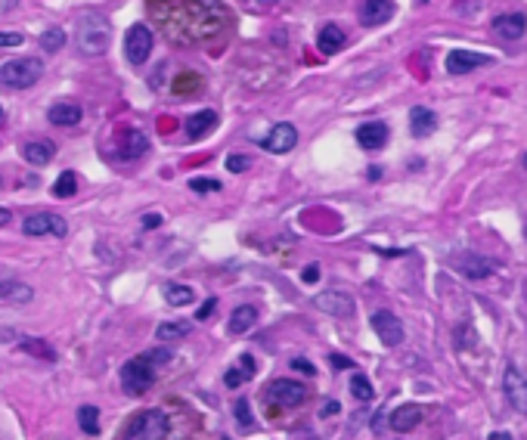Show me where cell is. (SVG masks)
Segmentation results:
<instances>
[{
    "label": "cell",
    "mask_w": 527,
    "mask_h": 440,
    "mask_svg": "<svg viewBox=\"0 0 527 440\" xmlns=\"http://www.w3.org/2000/svg\"><path fill=\"white\" fill-rule=\"evenodd\" d=\"M149 13L162 22L168 38L180 44L208 41L227 25V10L220 0H153Z\"/></svg>",
    "instance_id": "cell-1"
},
{
    "label": "cell",
    "mask_w": 527,
    "mask_h": 440,
    "mask_svg": "<svg viewBox=\"0 0 527 440\" xmlns=\"http://www.w3.org/2000/svg\"><path fill=\"white\" fill-rule=\"evenodd\" d=\"M75 41L81 47V53L87 56H103L109 50V41H112V25L103 13H84L78 19V31H75Z\"/></svg>",
    "instance_id": "cell-2"
},
{
    "label": "cell",
    "mask_w": 527,
    "mask_h": 440,
    "mask_svg": "<svg viewBox=\"0 0 527 440\" xmlns=\"http://www.w3.org/2000/svg\"><path fill=\"white\" fill-rule=\"evenodd\" d=\"M44 78V62L41 56H16V59L0 66V84L10 90H28Z\"/></svg>",
    "instance_id": "cell-3"
},
{
    "label": "cell",
    "mask_w": 527,
    "mask_h": 440,
    "mask_svg": "<svg viewBox=\"0 0 527 440\" xmlns=\"http://www.w3.org/2000/svg\"><path fill=\"white\" fill-rule=\"evenodd\" d=\"M171 431V418L162 409H140L136 416H131L121 440H164Z\"/></svg>",
    "instance_id": "cell-4"
},
{
    "label": "cell",
    "mask_w": 527,
    "mask_h": 440,
    "mask_svg": "<svg viewBox=\"0 0 527 440\" xmlns=\"http://www.w3.org/2000/svg\"><path fill=\"white\" fill-rule=\"evenodd\" d=\"M155 369H158V366L146 357V353H140V357L127 360V363L121 366V385H125V391L131 394V397L146 394L149 388L155 385Z\"/></svg>",
    "instance_id": "cell-5"
},
{
    "label": "cell",
    "mask_w": 527,
    "mask_h": 440,
    "mask_svg": "<svg viewBox=\"0 0 527 440\" xmlns=\"http://www.w3.org/2000/svg\"><path fill=\"white\" fill-rule=\"evenodd\" d=\"M22 233L25 236H56V239H66L69 236V223L66 218L53 211H38V214H28L22 220Z\"/></svg>",
    "instance_id": "cell-6"
},
{
    "label": "cell",
    "mask_w": 527,
    "mask_h": 440,
    "mask_svg": "<svg viewBox=\"0 0 527 440\" xmlns=\"http://www.w3.org/2000/svg\"><path fill=\"white\" fill-rule=\"evenodd\" d=\"M125 56L131 66H143V62L153 56V31L149 25H131L125 34Z\"/></svg>",
    "instance_id": "cell-7"
},
{
    "label": "cell",
    "mask_w": 527,
    "mask_h": 440,
    "mask_svg": "<svg viewBox=\"0 0 527 440\" xmlns=\"http://www.w3.org/2000/svg\"><path fill=\"white\" fill-rule=\"evenodd\" d=\"M370 326H372V332L379 335V341L385 344V348H400L403 326H400V320H397L391 310H375V313L370 316Z\"/></svg>",
    "instance_id": "cell-8"
},
{
    "label": "cell",
    "mask_w": 527,
    "mask_h": 440,
    "mask_svg": "<svg viewBox=\"0 0 527 440\" xmlns=\"http://www.w3.org/2000/svg\"><path fill=\"white\" fill-rule=\"evenodd\" d=\"M295 143H298V131H295V125H288V121L273 125V131L267 136H261V149H267V152H273V155L292 152Z\"/></svg>",
    "instance_id": "cell-9"
},
{
    "label": "cell",
    "mask_w": 527,
    "mask_h": 440,
    "mask_svg": "<svg viewBox=\"0 0 527 440\" xmlns=\"http://www.w3.org/2000/svg\"><path fill=\"white\" fill-rule=\"evenodd\" d=\"M267 397L276 400L279 406H301L307 400V388L298 385V381H288V378H276L267 385Z\"/></svg>",
    "instance_id": "cell-10"
},
{
    "label": "cell",
    "mask_w": 527,
    "mask_h": 440,
    "mask_svg": "<svg viewBox=\"0 0 527 440\" xmlns=\"http://www.w3.org/2000/svg\"><path fill=\"white\" fill-rule=\"evenodd\" d=\"M503 391H505V397H509L512 409H518V413L527 416V378L515 369V366H509V369H505V375H503Z\"/></svg>",
    "instance_id": "cell-11"
},
{
    "label": "cell",
    "mask_w": 527,
    "mask_h": 440,
    "mask_svg": "<svg viewBox=\"0 0 527 440\" xmlns=\"http://www.w3.org/2000/svg\"><path fill=\"white\" fill-rule=\"evenodd\" d=\"M493 56H484V53H475V50H450L447 56V71L450 75H468L478 66H490Z\"/></svg>",
    "instance_id": "cell-12"
},
{
    "label": "cell",
    "mask_w": 527,
    "mask_h": 440,
    "mask_svg": "<svg viewBox=\"0 0 527 440\" xmlns=\"http://www.w3.org/2000/svg\"><path fill=\"white\" fill-rule=\"evenodd\" d=\"M314 304H316V310H323V313H329V316H342V320L344 316H353V298L344 292H323L314 298Z\"/></svg>",
    "instance_id": "cell-13"
},
{
    "label": "cell",
    "mask_w": 527,
    "mask_h": 440,
    "mask_svg": "<svg viewBox=\"0 0 527 440\" xmlns=\"http://www.w3.org/2000/svg\"><path fill=\"white\" fill-rule=\"evenodd\" d=\"M81 118H84V109L78 103H71V99H59V103H53L47 109V121L56 127H75L81 125Z\"/></svg>",
    "instance_id": "cell-14"
},
{
    "label": "cell",
    "mask_w": 527,
    "mask_h": 440,
    "mask_svg": "<svg viewBox=\"0 0 527 440\" xmlns=\"http://www.w3.org/2000/svg\"><path fill=\"white\" fill-rule=\"evenodd\" d=\"M391 16H394L391 0H363V6H360V22L370 25V28L385 25Z\"/></svg>",
    "instance_id": "cell-15"
},
{
    "label": "cell",
    "mask_w": 527,
    "mask_h": 440,
    "mask_svg": "<svg viewBox=\"0 0 527 440\" xmlns=\"http://www.w3.org/2000/svg\"><path fill=\"white\" fill-rule=\"evenodd\" d=\"M493 31L505 41H518L524 38L527 31V16L524 13H505V16H496L493 19Z\"/></svg>",
    "instance_id": "cell-16"
},
{
    "label": "cell",
    "mask_w": 527,
    "mask_h": 440,
    "mask_svg": "<svg viewBox=\"0 0 527 440\" xmlns=\"http://www.w3.org/2000/svg\"><path fill=\"white\" fill-rule=\"evenodd\" d=\"M56 155V143L53 140H28L22 146V158L31 168H44V164L53 162Z\"/></svg>",
    "instance_id": "cell-17"
},
{
    "label": "cell",
    "mask_w": 527,
    "mask_h": 440,
    "mask_svg": "<svg viewBox=\"0 0 527 440\" xmlns=\"http://www.w3.org/2000/svg\"><path fill=\"white\" fill-rule=\"evenodd\" d=\"M456 267H459L462 276H468V279H487V276H493L496 273V264L487 261V257H481V255L456 257Z\"/></svg>",
    "instance_id": "cell-18"
},
{
    "label": "cell",
    "mask_w": 527,
    "mask_h": 440,
    "mask_svg": "<svg viewBox=\"0 0 527 440\" xmlns=\"http://www.w3.org/2000/svg\"><path fill=\"white\" fill-rule=\"evenodd\" d=\"M357 143L363 149H381L388 143V125L385 121H366L357 127Z\"/></svg>",
    "instance_id": "cell-19"
},
{
    "label": "cell",
    "mask_w": 527,
    "mask_h": 440,
    "mask_svg": "<svg viewBox=\"0 0 527 440\" xmlns=\"http://www.w3.org/2000/svg\"><path fill=\"white\" fill-rule=\"evenodd\" d=\"M435 131H437V115L425 109V106H413L409 109V134L422 140V136H431Z\"/></svg>",
    "instance_id": "cell-20"
},
{
    "label": "cell",
    "mask_w": 527,
    "mask_h": 440,
    "mask_svg": "<svg viewBox=\"0 0 527 440\" xmlns=\"http://www.w3.org/2000/svg\"><path fill=\"white\" fill-rule=\"evenodd\" d=\"M34 298V288L19 279H0V304H28Z\"/></svg>",
    "instance_id": "cell-21"
},
{
    "label": "cell",
    "mask_w": 527,
    "mask_h": 440,
    "mask_svg": "<svg viewBox=\"0 0 527 440\" xmlns=\"http://www.w3.org/2000/svg\"><path fill=\"white\" fill-rule=\"evenodd\" d=\"M425 418V409L419 403H403L391 413V428L394 431H413L419 422Z\"/></svg>",
    "instance_id": "cell-22"
},
{
    "label": "cell",
    "mask_w": 527,
    "mask_h": 440,
    "mask_svg": "<svg viewBox=\"0 0 527 440\" xmlns=\"http://www.w3.org/2000/svg\"><path fill=\"white\" fill-rule=\"evenodd\" d=\"M146 149H149L146 134L134 131V127H127V131L121 134V140H118V158H140V155H146Z\"/></svg>",
    "instance_id": "cell-23"
},
{
    "label": "cell",
    "mask_w": 527,
    "mask_h": 440,
    "mask_svg": "<svg viewBox=\"0 0 527 440\" xmlns=\"http://www.w3.org/2000/svg\"><path fill=\"white\" fill-rule=\"evenodd\" d=\"M258 363L251 353H242L239 363L233 366V369H227V375H223V381H227V388H242L245 381H251V375H255Z\"/></svg>",
    "instance_id": "cell-24"
},
{
    "label": "cell",
    "mask_w": 527,
    "mask_h": 440,
    "mask_svg": "<svg viewBox=\"0 0 527 440\" xmlns=\"http://www.w3.org/2000/svg\"><path fill=\"white\" fill-rule=\"evenodd\" d=\"M214 127H218V112H211V109L196 112L186 121V136H190V140H202V136H208Z\"/></svg>",
    "instance_id": "cell-25"
},
{
    "label": "cell",
    "mask_w": 527,
    "mask_h": 440,
    "mask_svg": "<svg viewBox=\"0 0 527 440\" xmlns=\"http://www.w3.org/2000/svg\"><path fill=\"white\" fill-rule=\"evenodd\" d=\"M255 322H258V310L251 304H242V307H236L233 313H230V332H233V335H245V332H251Z\"/></svg>",
    "instance_id": "cell-26"
},
{
    "label": "cell",
    "mask_w": 527,
    "mask_h": 440,
    "mask_svg": "<svg viewBox=\"0 0 527 440\" xmlns=\"http://www.w3.org/2000/svg\"><path fill=\"white\" fill-rule=\"evenodd\" d=\"M316 47L323 53H338L344 47V31L338 25H323V31L316 34Z\"/></svg>",
    "instance_id": "cell-27"
},
{
    "label": "cell",
    "mask_w": 527,
    "mask_h": 440,
    "mask_svg": "<svg viewBox=\"0 0 527 440\" xmlns=\"http://www.w3.org/2000/svg\"><path fill=\"white\" fill-rule=\"evenodd\" d=\"M38 44H41V50H47V53H59V50L66 47V31H62L59 25H50L41 31Z\"/></svg>",
    "instance_id": "cell-28"
},
{
    "label": "cell",
    "mask_w": 527,
    "mask_h": 440,
    "mask_svg": "<svg viewBox=\"0 0 527 440\" xmlns=\"http://www.w3.org/2000/svg\"><path fill=\"white\" fill-rule=\"evenodd\" d=\"M164 298H168V304H171V307H186V304H192V298H196V292H192L190 285L168 283V285H164Z\"/></svg>",
    "instance_id": "cell-29"
},
{
    "label": "cell",
    "mask_w": 527,
    "mask_h": 440,
    "mask_svg": "<svg viewBox=\"0 0 527 440\" xmlns=\"http://www.w3.org/2000/svg\"><path fill=\"white\" fill-rule=\"evenodd\" d=\"M192 332L190 322H183V320H177V322H162V326L155 329V338L158 341H177V338H186Z\"/></svg>",
    "instance_id": "cell-30"
},
{
    "label": "cell",
    "mask_w": 527,
    "mask_h": 440,
    "mask_svg": "<svg viewBox=\"0 0 527 440\" xmlns=\"http://www.w3.org/2000/svg\"><path fill=\"white\" fill-rule=\"evenodd\" d=\"M53 199H71L78 192V177H75V171H62L59 177H56V183H53Z\"/></svg>",
    "instance_id": "cell-31"
},
{
    "label": "cell",
    "mask_w": 527,
    "mask_h": 440,
    "mask_svg": "<svg viewBox=\"0 0 527 440\" xmlns=\"http://www.w3.org/2000/svg\"><path fill=\"white\" fill-rule=\"evenodd\" d=\"M78 425H81L84 434L97 437L99 434V409L97 406H81L78 409Z\"/></svg>",
    "instance_id": "cell-32"
},
{
    "label": "cell",
    "mask_w": 527,
    "mask_h": 440,
    "mask_svg": "<svg viewBox=\"0 0 527 440\" xmlns=\"http://www.w3.org/2000/svg\"><path fill=\"white\" fill-rule=\"evenodd\" d=\"M19 344H22V350L34 353V357H44V360H50V363H56V357H59L47 341H38V338H22Z\"/></svg>",
    "instance_id": "cell-33"
},
{
    "label": "cell",
    "mask_w": 527,
    "mask_h": 440,
    "mask_svg": "<svg viewBox=\"0 0 527 440\" xmlns=\"http://www.w3.org/2000/svg\"><path fill=\"white\" fill-rule=\"evenodd\" d=\"M351 397H357V400H372V385H370V378H366L363 372H353L351 375Z\"/></svg>",
    "instance_id": "cell-34"
},
{
    "label": "cell",
    "mask_w": 527,
    "mask_h": 440,
    "mask_svg": "<svg viewBox=\"0 0 527 440\" xmlns=\"http://www.w3.org/2000/svg\"><path fill=\"white\" fill-rule=\"evenodd\" d=\"M190 190H192V192H218V190H220V183H218V180L192 177V180H190Z\"/></svg>",
    "instance_id": "cell-35"
},
{
    "label": "cell",
    "mask_w": 527,
    "mask_h": 440,
    "mask_svg": "<svg viewBox=\"0 0 527 440\" xmlns=\"http://www.w3.org/2000/svg\"><path fill=\"white\" fill-rule=\"evenodd\" d=\"M251 168V158H245V155H227V171L230 174H242V171H248Z\"/></svg>",
    "instance_id": "cell-36"
},
{
    "label": "cell",
    "mask_w": 527,
    "mask_h": 440,
    "mask_svg": "<svg viewBox=\"0 0 527 440\" xmlns=\"http://www.w3.org/2000/svg\"><path fill=\"white\" fill-rule=\"evenodd\" d=\"M236 418H239L242 428H251V406H248V400H245V397L236 400Z\"/></svg>",
    "instance_id": "cell-37"
},
{
    "label": "cell",
    "mask_w": 527,
    "mask_h": 440,
    "mask_svg": "<svg viewBox=\"0 0 527 440\" xmlns=\"http://www.w3.org/2000/svg\"><path fill=\"white\" fill-rule=\"evenodd\" d=\"M25 44V34L19 31H0V47H22Z\"/></svg>",
    "instance_id": "cell-38"
},
{
    "label": "cell",
    "mask_w": 527,
    "mask_h": 440,
    "mask_svg": "<svg viewBox=\"0 0 527 440\" xmlns=\"http://www.w3.org/2000/svg\"><path fill=\"white\" fill-rule=\"evenodd\" d=\"M292 369L295 372H304V375H316V366L310 363V360H304V357H295L292 360Z\"/></svg>",
    "instance_id": "cell-39"
},
{
    "label": "cell",
    "mask_w": 527,
    "mask_h": 440,
    "mask_svg": "<svg viewBox=\"0 0 527 440\" xmlns=\"http://www.w3.org/2000/svg\"><path fill=\"white\" fill-rule=\"evenodd\" d=\"M301 279H304V283H316V279H320V264H307L304 270H301Z\"/></svg>",
    "instance_id": "cell-40"
},
{
    "label": "cell",
    "mask_w": 527,
    "mask_h": 440,
    "mask_svg": "<svg viewBox=\"0 0 527 440\" xmlns=\"http://www.w3.org/2000/svg\"><path fill=\"white\" fill-rule=\"evenodd\" d=\"M218 307V298H208L205 304L199 307V313H196V320H208V316H211V310Z\"/></svg>",
    "instance_id": "cell-41"
},
{
    "label": "cell",
    "mask_w": 527,
    "mask_h": 440,
    "mask_svg": "<svg viewBox=\"0 0 527 440\" xmlns=\"http://www.w3.org/2000/svg\"><path fill=\"white\" fill-rule=\"evenodd\" d=\"M143 229H155V227H162V214H143Z\"/></svg>",
    "instance_id": "cell-42"
},
{
    "label": "cell",
    "mask_w": 527,
    "mask_h": 440,
    "mask_svg": "<svg viewBox=\"0 0 527 440\" xmlns=\"http://www.w3.org/2000/svg\"><path fill=\"white\" fill-rule=\"evenodd\" d=\"M332 366H335V369H353L351 360H348V357H338V353L332 357Z\"/></svg>",
    "instance_id": "cell-43"
},
{
    "label": "cell",
    "mask_w": 527,
    "mask_h": 440,
    "mask_svg": "<svg viewBox=\"0 0 527 440\" xmlns=\"http://www.w3.org/2000/svg\"><path fill=\"white\" fill-rule=\"evenodd\" d=\"M192 84H196V78H180V81L174 84V90H177V93H183V90H190Z\"/></svg>",
    "instance_id": "cell-44"
},
{
    "label": "cell",
    "mask_w": 527,
    "mask_h": 440,
    "mask_svg": "<svg viewBox=\"0 0 527 440\" xmlns=\"http://www.w3.org/2000/svg\"><path fill=\"white\" fill-rule=\"evenodd\" d=\"M335 413H338V403H335V400H329L326 406L320 409V416H323V418H326V416H335Z\"/></svg>",
    "instance_id": "cell-45"
},
{
    "label": "cell",
    "mask_w": 527,
    "mask_h": 440,
    "mask_svg": "<svg viewBox=\"0 0 527 440\" xmlns=\"http://www.w3.org/2000/svg\"><path fill=\"white\" fill-rule=\"evenodd\" d=\"M3 223H10V211H6V208H0V227H3Z\"/></svg>",
    "instance_id": "cell-46"
},
{
    "label": "cell",
    "mask_w": 527,
    "mask_h": 440,
    "mask_svg": "<svg viewBox=\"0 0 527 440\" xmlns=\"http://www.w3.org/2000/svg\"><path fill=\"white\" fill-rule=\"evenodd\" d=\"M490 440H512L509 434H505V431H503V434H490Z\"/></svg>",
    "instance_id": "cell-47"
},
{
    "label": "cell",
    "mask_w": 527,
    "mask_h": 440,
    "mask_svg": "<svg viewBox=\"0 0 527 440\" xmlns=\"http://www.w3.org/2000/svg\"><path fill=\"white\" fill-rule=\"evenodd\" d=\"M258 3H276V0H258Z\"/></svg>",
    "instance_id": "cell-48"
},
{
    "label": "cell",
    "mask_w": 527,
    "mask_h": 440,
    "mask_svg": "<svg viewBox=\"0 0 527 440\" xmlns=\"http://www.w3.org/2000/svg\"><path fill=\"white\" fill-rule=\"evenodd\" d=\"M0 121H3V106H0Z\"/></svg>",
    "instance_id": "cell-49"
},
{
    "label": "cell",
    "mask_w": 527,
    "mask_h": 440,
    "mask_svg": "<svg viewBox=\"0 0 527 440\" xmlns=\"http://www.w3.org/2000/svg\"><path fill=\"white\" fill-rule=\"evenodd\" d=\"M524 171H527V152H524Z\"/></svg>",
    "instance_id": "cell-50"
},
{
    "label": "cell",
    "mask_w": 527,
    "mask_h": 440,
    "mask_svg": "<svg viewBox=\"0 0 527 440\" xmlns=\"http://www.w3.org/2000/svg\"><path fill=\"white\" fill-rule=\"evenodd\" d=\"M524 239H527V223H524Z\"/></svg>",
    "instance_id": "cell-51"
}]
</instances>
